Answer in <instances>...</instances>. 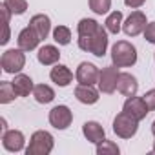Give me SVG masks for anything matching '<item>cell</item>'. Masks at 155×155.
<instances>
[{
  "label": "cell",
  "instance_id": "obj_32",
  "mask_svg": "<svg viewBox=\"0 0 155 155\" xmlns=\"http://www.w3.org/2000/svg\"><path fill=\"white\" fill-rule=\"evenodd\" d=\"M151 133L155 135V120H153V124H151Z\"/></svg>",
  "mask_w": 155,
  "mask_h": 155
},
{
  "label": "cell",
  "instance_id": "obj_27",
  "mask_svg": "<svg viewBox=\"0 0 155 155\" xmlns=\"http://www.w3.org/2000/svg\"><path fill=\"white\" fill-rule=\"evenodd\" d=\"M111 8V0H90V9L95 15H106Z\"/></svg>",
  "mask_w": 155,
  "mask_h": 155
},
{
  "label": "cell",
  "instance_id": "obj_12",
  "mask_svg": "<svg viewBox=\"0 0 155 155\" xmlns=\"http://www.w3.org/2000/svg\"><path fill=\"white\" fill-rule=\"evenodd\" d=\"M17 44H18V48L24 49V51H33V49H37V46L40 44V37L37 35V31H35L31 26H28V28H24V29L18 33Z\"/></svg>",
  "mask_w": 155,
  "mask_h": 155
},
{
  "label": "cell",
  "instance_id": "obj_23",
  "mask_svg": "<svg viewBox=\"0 0 155 155\" xmlns=\"http://www.w3.org/2000/svg\"><path fill=\"white\" fill-rule=\"evenodd\" d=\"M99 22L93 20V18H82L79 22V26H77V33H79V37H86V35H91L99 29Z\"/></svg>",
  "mask_w": 155,
  "mask_h": 155
},
{
  "label": "cell",
  "instance_id": "obj_30",
  "mask_svg": "<svg viewBox=\"0 0 155 155\" xmlns=\"http://www.w3.org/2000/svg\"><path fill=\"white\" fill-rule=\"evenodd\" d=\"M144 2L146 0H124V4L128 8H131V9H139L140 6H144Z\"/></svg>",
  "mask_w": 155,
  "mask_h": 155
},
{
  "label": "cell",
  "instance_id": "obj_4",
  "mask_svg": "<svg viewBox=\"0 0 155 155\" xmlns=\"http://www.w3.org/2000/svg\"><path fill=\"white\" fill-rule=\"evenodd\" d=\"M137 130H139V120L130 113H126L124 110L113 119V131L120 139H131L137 133Z\"/></svg>",
  "mask_w": 155,
  "mask_h": 155
},
{
  "label": "cell",
  "instance_id": "obj_16",
  "mask_svg": "<svg viewBox=\"0 0 155 155\" xmlns=\"http://www.w3.org/2000/svg\"><path fill=\"white\" fill-rule=\"evenodd\" d=\"M99 91L101 90H95L91 84H79L75 88V97L82 104H95L99 101Z\"/></svg>",
  "mask_w": 155,
  "mask_h": 155
},
{
  "label": "cell",
  "instance_id": "obj_6",
  "mask_svg": "<svg viewBox=\"0 0 155 155\" xmlns=\"http://www.w3.org/2000/svg\"><path fill=\"white\" fill-rule=\"evenodd\" d=\"M119 68L117 66H108V68H102L101 75H99V90L106 95H111L115 93L117 90V81H119Z\"/></svg>",
  "mask_w": 155,
  "mask_h": 155
},
{
  "label": "cell",
  "instance_id": "obj_10",
  "mask_svg": "<svg viewBox=\"0 0 155 155\" xmlns=\"http://www.w3.org/2000/svg\"><path fill=\"white\" fill-rule=\"evenodd\" d=\"M122 110H124L126 113H130L131 117H135L137 120L146 119V115L150 113V108H148V104L144 102V99H142V97H135V95L126 99Z\"/></svg>",
  "mask_w": 155,
  "mask_h": 155
},
{
  "label": "cell",
  "instance_id": "obj_28",
  "mask_svg": "<svg viewBox=\"0 0 155 155\" xmlns=\"http://www.w3.org/2000/svg\"><path fill=\"white\" fill-rule=\"evenodd\" d=\"M142 99H144V102L148 104L150 111H155V90H150V91H146Z\"/></svg>",
  "mask_w": 155,
  "mask_h": 155
},
{
  "label": "cell",
  "instance_id": "obj_22",
  "mask_svg": "<svg viewBox=\"0 0 155 155\" xmlns=\"http://www.w3.org/2000/svg\"><path fill=\"white\" fill-rule=\"evenodd\" d=\"M104 26H106L108 33L117 35V33L120 31V28H122V13H120V11H113V13H110L108 18H106V22H104Z\"/></svg>",
  "mask_w": 155,
  "mask_h": 155
},
{
  "label": "cell",
  "instance_id": "obj_31",
  "mask_svg": "<svg viewBox=\"0 0 155 155\" xmlns=\"http://www.w3.org/2000/svg\"><path fill=\"white\" fill-rule=\"evenodd\" d=\"M9 42V24H4V38L0 40V44H8Z\"/></svg>",
  "mask_w": 155,
  "mask_h": 155
},
{
  "label": "cell",
  "instance_id": "obj_26",
  "mask_svg": "<svg viewBox=\"0 0 155 155\" xmlns=\"http://www.w3.org/2000/svg\"><path fill=\"white\" fill-rule=\"evenodd\" d=\"M120 150H119V146L113 142V140H101L99 144H97V153L99 155H117Z\"/></svg>",
  "mask_w": 155,
  "mask_h": 155
},
{
  "label": "cell",
  "instance_id": "obj_5",
  "mask_svg": "<svg viewBox=\"0 0 155 155\" xmlns=\"http://www.w3.org/2000/svg\"><path fill=\"white\" fill-rule=\"evenodd\" d=\"M0 66H2V69L6 73H20L26 66V55H24V49H8L2 53V57H0Z\"/></svg>",
  "mask_w": 155,
  "mask_h": 155
},
{
  "label": "cell",
  "instance_id": "obj_15",
  "mask_svg": "<svg viewBox=\"0 0 155 155\" xmlns=\"http://www.w3.org/2000/svg\"><path fill=\"white\" fill-rule=\"evenodd\" d=\"M82 133H84V137H86L90 142H93V144H99V142L104 140V137H106V131H104L102 124H99L97 120H88V122H84Z\"/></svg>",
  "mask_w": 155,
  "mask_h": 155
},
{
  "label": "cell",
  "instance_id": "obj_24",
  "mask_svg": "<svg viewBox=\"0 0 155 155\" xmlns=\"http://www.w3.org/2000/svg\"><path fill=\"white\" fill-rule=\"evenodd\" d=\"M53 40L60 46H68L71 42V29L66 26H57L53 29Z\"/></svg>",
  "mask_w": 155,
  "mask_h": 155
},
{
  "label": "cell",
  "instance_id": "obj_18",
  "mask_svg": "<svg viewBox=\"0 0 155 155\" xmlns=\"http://www.w3.org/2000/svg\"><path fill=\"white\" fill-rule=\"evenodd\" d=\"M11 82H13V86H15L18 97H28V95L33 93V90H35V84H33V81H31V77H29V75H24V73H17V75H15V81H11Z\"/></svg>",
  "mask_w": 155,
  "mask_h": 155
},
{
  "label": "cell",
  "instance_id": "obj_7",
  "mask_svg": "<svg viewBox=\"0 0 155 155\" xmlns=\"http://www.w3.org/2000/svg\"><path fill=\"white\" fill-rule=\"evenodd\" d=\"M71 122H73V111H71L68 106L60 104V106H55V108L49 111V124H51L53 128H57V130H66V128H69Z\"/></svg>",
  "mask_w": 155,
  "mask_h": 155
},
{
  "label": "cell",
  "instance_id": "obj_8",
  "mask_svg": "<svg viewBox=\"0 0 155 155\" xmlns=\"http://www.w3.org/2000/svg\"><path fill=\"white\" fill-rule=\"evenodd\" d=\"M146 26H148V22H146V15L142 11H133L126 18V22H122V29L128 37H137V35L144 33Z\"/></svg>",
  "mask_w": 155,
  "mask_h": 155
},
{
  "label": "cell",
  "instance_id": "obj_2",
  "mask_svg": "<svg viewBox=\"0 0 155 155\" xmlns=\"http://www.w3.org/2000/svg\"><path fill=\"white\" fill-rule=\"evenodd\" d=\"M111 62L117 68H130L137 62V49L128 40H119L111 48Z\"/></svg>",
  "mask_w": 155,
  "mask_h": 155
},
{
  "label": "cell",
  "instance_id": "obj_21",
  "mask_svg": "<svg viewBox=\"0 0 155 155\" xmlns=\"http://www.w3.org/2000/svg\"><path fill=\"white\" fill-rule=\"evenodd\" d=\"M15 97H18L13 82L9 81H2L0 82V104H8L11 101H15Z\"/></svg>",
  "mask_w": 155,
  "mask_h": 155
},
{
  "label": "cell",
  "instance_id": "obj_20",
  "mask_svg": "<svg viewBox=\"0 0 155 155\" xmlns=\"http://www.w3.org/2000/svg\"><path fill=\"white\" fill-rule=\"evenodd\" d=\"M33 97L38 104H49L55 99V91L48 84H37L35 90H33Z\"/></svg>",
  "mask_w": 155,
  "mask_h": 155
},
{
  "label": "cell",
  "instance_id": "obj_34",
  "mask_svg": "<svg viewBox=\"0 0 155 155\" xmlns=\"http://www.w3.org/2000/svg\"><path fill=\"white\" fill-rule=\"evenodd\" d=\"M153 58H155V55H153Z\"/></svg>",
  "mask_w": 155,
  "mask_h": 155
},
{
  "label": "cell",
  "instance_id": "obj_3",
  "mask_svg": "<svg viewBox=\"0 0 155 155\" xmlns=\"http://www.w3.org/2000/svg\"><path fill=\"white\" fill-rule=\"evenodd\" d=\"M55 146V139L49 131L38 130L31 135L29 139V146L26 148V155H48L51 153Z\"/></svg>",
  "mask_w": 155,
  "mask_h": 155
},
{
  "label": "cell",
  "instance_id": "obj_9",
  "mask_svg": "<svg viewBox=\"0 0 155 155\" xmlns=\"http://www.w3.org/2000/svg\"><path fill=\"white\" fill-rule=\"evenodd\" d=\"M99 75H101V71H99V68L95 64H91V62H81L79 68H77L75 79H77L79 84H91L93 86L95 82H99Z\"/></svg>",
  "mask_w": 155,
  "mask_h": 155
},
{
  "label": "cell",
  "instance_id": "obj_13",
  "mask_svg": "<svg viewBox=\"0 0 155 155\" xmlns=\"http://www.w3.org/2000/svg\"><path fill=\"white\" fill-rule=\"evenodd\" d=\"M117 90H119V93H122L124 97H133V95H137L139 82H137V79H135L131 73H119Z\"/></svg>",
  "mask_w": 155,
  "mask_h": 155
},
{
  "label": "cell",
  "instance_id": "obj_33",
  "mask_svg": "<svg viewBox=\"0 0 155 155\" xmlns=\"http://www.w3.org/2000/svg\"><path fill=\"white\" fill-rule=\"evenodd\" d=\"M153 151H155V142H153Z\"/></svg>",
  "mask_w": 155,
  "mask_h": 155
},
{
  "label": "cell",
  "instance_id": "obj_19",
  "mask_svg": "<svg viewBox=\"0 0 155 155\" xmlns=\"http://www.w3.org/2000/svg\"><path fill=\"white\" fill-rule=\"evenodd\" d=\"M37 58H38V62L44 64V66H53V64L58 62V58H60V51H58L55 46L48 44V46H42V48L38 49Z\"/></svg>",
  "mask_w": 155,
  "mask_h": 155
},
{
  "label": "cell",
  "instance_id": "obj_1",
  "mask_svg": "<svg viewBox=\"0 0 155 155\" xmlns=\"http://www.w3.org/2000/svg\"><path fill=\"white\" fill-rule=\"evenodd\" d=\"M79 48L82 51L93 53L95 57H104L108 49V29L99 26V29L91 35L79 37Z\"/></svg>",
  "mask_w": 155,
  "mask_h": 155
},
{
  "label": "cell",
  "instance_id": "obj_11",
  "mask_svg": "<svg viewBox=\"0 0 155 155\" xmlns=\"http://www.w3.org/2000/svg\"><path fill=\"white\" fill-rule=\"evenodd\" d=\"M24 142H26V139H24V133L20 130H8L2 135V146L8 151L17 153L20 150H24Z\"/></svg>",
  "mask_w": 155,
  "mask_h": 155
},
{
  "label": "cell",
  "instance_id": "obj_29",
  "mask_svg": "<svg viewBox=\"0 0 155 155\" xmlns=\"http://www.w3.org/2000/svg\"><path fill=\"white\" fill-rule=\"evenodd\" d=\"M144 38L150 42V44H155V22L148 24L146 29H144Z\"/></svg>",
  "mask_w": 155,
  "mask_h": 155
},
{
  "label": "cell",
  "instance_id": "obj_14",
  "mask_svg": "<svg viewBox=\"0 0 155 155\" xmlns=\"http://www.w3.org/2000/svg\"><path fill=\"white\" fill-rule=\"evenodd\" d=\"M49 79H51L57 86L66 88V86H69L71 81H73V73H71V69H69L68 66H64V64H55V68H51V71H49Z\"/></svg>",
  "mask_w": 155,
  "mask_h": 155
},
{
  "label": "cell",
  "instance_id": "obj_17",
  "mask_svg": "<svg viewBox=\"0 0 155 155\" xmlns=\"http://www.w3.org/2000/svg\"><path fill=\"white\" fill-rule=\"evenodd\" d=\"M29 26L37 31V35L40 37V40L48 38V35H49V31H51V20H49V17L44 15V13H38V15L31 17Z\"/></svg>",
  "mask_w": 155,
  "mask_h": 155
},
{
  "label": "cell",
  "instance_id": "obj_25",
  "mask_svg": "<svg viewBox=\"0 0 155 155\" xmlns=\"http://www.w3.org/2000/svg\"><path fill=\"white\" fill-rule=\"evenodd\" d=\"M13 15H24L28 11V2L26 0H4L2 2Z\"/></svg>",
  "mask_w": 155,
  "mask_h": 155
}]
</instances>
